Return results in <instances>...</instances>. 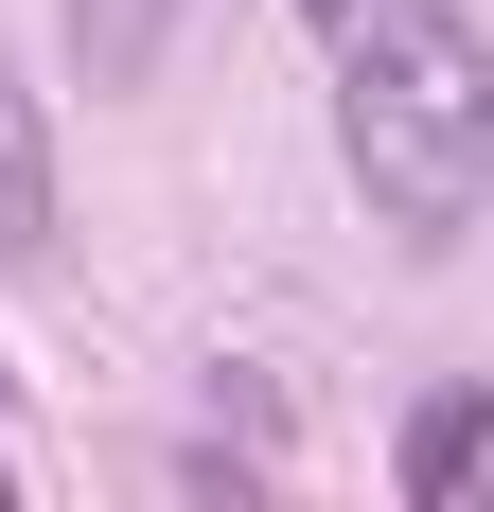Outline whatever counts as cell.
I'll return each instance as SVG.
<instances>
[{
	"label": "cell",
	"mask_w": 494,
	"mask_h": 512,
	"mask_svg": "<svg viewBox=\"0 0 494 512\" xmlns=\"http://www.w3.org/2000/svg\"><path fill=\"white\" fill-rule=\"evenodd\" d=\"M0 389H18V371H0Z\"/></svg>",
	"instance_id": "7"
},
{
	"label": "cell",
	"mask_w": 494,
	"mask_h": 512,
	"mask_svg": "<svg viewBox=\"0 0 494 512\" xmlns=\"http://www.w3.org/2000/svg\"><path fill=\"white\" fill-rule=\"evenodd\" d=\"M142 53H159V0H71V71L89 89H142Z\"/></svg>",
	"instance_id": "4"
},
{
	"label": "cell",
	"mask_w": 494,
	"mask_h": 512,
	"mask_svg": "<svg viewBox=\"0 0 494 512\" xmlns=\"http://www.w3.org/2000/svg\"><path fill=\"white\" fill-rule=\"evenodd\" d=\"M406 512H494V389H424L406 407Z\"/></svg>",
	"instance_id": "2"
},
{
	"label": "cell",
	"mask_w": 494,
	"mask_h": 512,
	"mask_svg": "<svg viewBox=\"0 0 494 512\" xmlns=\"http://www.w3.org/2000/svg\"><path fill=\"white\" fill-rule=\"evenodd\" d=\"M300 18H318V36H336V18H353V0H300Z\"/></svg>",
	"instance_id": "5"
},
{
	"label": "cell",
	"mask_w": 494,
	"mask_h": 512,
	"mask_svg": "<svg viewBox=\"0 0 494 512\" xmlns=\"http://www.w3.org/2000/svg\"><path fill=\"white\" fill-rule=\"evenodd\" d=\"M0 512H18V477H0Z\"/></svg>",
	"instance_id": "6"
},
{
	"label": "cell",
	"mask_w": 494,
	"mask_h": 512,
	"mask_svg": "<svg viewBox=\"0 0 494 512\" xmlns=\"http://www.w3.org/2000/svg\"><path fill=\"white\" fill-rule=\"evenodd\" d=\"M0 248H18V265L53 248V142H36V89H0Z\"/></svg>",
	"instance_id": "3"
},
{
	"label": "cell",
	"mask_w": 494,
	"mask_h": 512,
	"mask_svg": "<svg viewBox=\"0 0 494 512\" xmlns=\"http://www.w3.org/2000/svg\"><path fill=\"white\" fill-rule=\"evenodd\" d=\"M336 159L406 248H459L494 212V36L459 0H353L336 18Z\"/></svg>",
	"instance_id": "1"
}]
</instances>
